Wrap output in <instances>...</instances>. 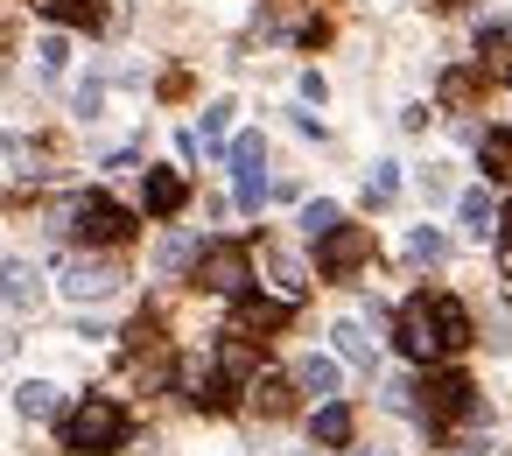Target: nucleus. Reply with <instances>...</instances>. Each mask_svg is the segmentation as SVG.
I'll list each match as a JSON object with an SVG mask.
<instances>
[{
	"label": "nucleus",
	"mask_w": 512,
	"mask_h": 456,
	"mask_svg": "<svg viewBox=\"0 0 512 456\" xmlns=\"http://www.w3.org/2000/svg\"><path fill=\"white\" fill-rule=\"evenodd\" d=\"M421 190H428V204H442V197H449V169H428Z\"/></svg>",
	"instance_id": "33"
},
{
	"label": "nucleus",
	"mask_w": 512,
	"mask_h": 456,
	"mask_svg": "<svg viewBox=\"0 0 512 456\" xmlns=\"http://www.w3.org/2000/svg\"><path fill=\"white\" fill-rule=\"evenodd\" d=\"M407 260H421V267H435V260H449V239H442L435 225H414V232H407Z\"/></svg>",
	"instance_id": "20"
},
{
	"label": "nucleus",
	"mask_w": 512,
	"mask_h": 456,
	"mask_svg": "<svg viewBox=\"0 0 512 456\" xmlns=\"http://www.w3.org/2000/svg\"><path fill=\"white\" fill-rule=\"evenodd\" d=\"M8 358H15V337H8V330H0V365H8Z\"/></svg>",
	"instance_id": "37"
},
{
	"label": "nucleus",
	"mask_w": 512,
	"mask_h": 456,
	"mask_svg": "<svg viewBox=\"0 0 512 456\" xmlns=\"http://www.w3.org/2000/svg\"><path fill=\"white\" fill-rule=\"evenodd\" d=\"M477 64H484V71H505V64H512V36H505V29H484V36H477Z\"/></svg>",
	"instance_id": "23"
},
{
	"label": "nucleus",
	"mask_w": 512,
	"mask_h": 456,
	"mask_svg": "<svg viewBox=\"0 0 512 456\" xmlns=\"http://www.w3.org/2000/svg\"><path fill=\"white\" fill-rule=\"evenodd\" d=\"M337 225H344V211H337L330 197H316V204H302V232H309V239H330Z\"/></svg>",
	"instance_id": "22"
},
{
	"label": "nucleus",
	"mask_w": 512,
	"mask_h": 456,
	"mask_svg": "<svg viewBox=\"0 0 512 456\" xmlns=\"http://www.w3.org/2000/svg\"><path fill=\"white\" fill-rule=\"evenodd\" d=\"M330 337H337V358H344V365H372V337H365V323H337Z\"/></svg>",
	"instance_id": "21"
},
{
	"label": "nucleus",
	"mask_w": 512,
	"mask_h": 456,
	"mask_svg": "<svg viewBox=\"0 0 512 456\" xmlns=\"http://www.w3.org/2000/svg\"><path fill=\"white\" fill-rule=\"evenodd\" d=\"M456 211H463V225H470L477 239H484V232H498V204H491V190H463V204H456Z\"/></svg>",
	"instance_id": "18"
},
{
	"label": "nucleus",
	"mask_w": 512,
	"mask_h": 456,
	"mask_svg": "<svg viewBox=\"0 0 512 456\" xmlns=\"http://www.w3.org/2000/svg\"><path fill=\"white\" fill-rule=\"evenodd\" d=\"M197 260H204V253H197L190 232H169V239L155 246V267H162V274H183V267H197Z\"/></svg>",
	"instance_id": "17"
},
{
	"label": "nucleus",
	"mask_w": 512,
	"mask_h": 456,
	"mask_svg": "<svg viewBox=\"0 0 512 456\" xmlns=\"http://www.w3.org/2000/svg\"><path fill=\"white\" fill-rule=\"evenodd\" d=\"M267 267H274V288H281V295L295 302V295H302V260H295V253H274V246H267Z\"/></svg>",
	"instance_id": "25"
},
{
	"label": "nucleus",
	"mask_w": 512,
	"mask_h": 456,
	"mask_svg": "<svg viewBox=\"0 0 512 456\" xmlns=\"http://www.w3.org/2000/svg\"><path fill=\"white\" fill-rule=\"evenodd\" d=\"M183 197H190V183H183L176 169H148V211H155V218L183 211Z\"/></svg>",
	"instance_id": "11"
},
{
	"label": "nucleus",
	"mask_w": 512,
	"mask_h": 456,
	"mask_svg": "<svg viewBox=\"0 0 512 456\" xmlns=\"http://www.w3.org/2000/svg\"><path fill=\"white\" fill-rule=\"evenodd\" d=\"M365 260H372V232H365V225H337L330 239H316V267H323L330 281H351Z\"/></svg>",
	"instance_id": "5"
},
{
	"label": "nucleus",
	"mask_w": 512,
	"mask_h": 456,
	"mask_svg": "<svg viewBox=\"0 0 512 456\" xmlns=\"http://www.w3.org/2000/svg\"><path fill=\"white\" fill-rule=\"evenodd\" d=\"M393 190H400V162H379V169H372V183H365V197H372V204H386Z\"/></svg>",
	"instance_id": "29"
},
{
	"label": "nucleus",
	"mask_w": 512,
	"mask_h": 456,
	"mask_svg": "<svg viewBox=\"0 0 512 456\" xmlns=\"http://www.w3.org/2000/svg\"><path fill=\"white\" fill-rule=\"evenodd\" d=\"M484 449H491L484 435H456V442H449V456H484Z\"/></svg>",
	"instance_id": "35"
},
{
	"label": "nucleus",
	"mask_w": 512,
	"mask_h": 456,
	"mask_svg": "<svg viewBox=\"0 0 512 456\" xmlns=\"http://www.w3.org/2000/svg\"><path fill=\"white\" fill-rule=\"evenodd\" d=\"M36 64H43V78H64V64H71V43H64V36H43V43H36Z\"/></svg>",
	"instance_id": "27"
},
{
	"label": "nucleus",
	"mask_w": 512,
	"mask_h": 456,
	"mask_svg": "<svg viewBox=\"0 0 512 456\" xmlns=\"http://www.w3.org/2000/svg\"><path fill=\"white\" fill-rule=\"evenodd\" d=\"M253 407H260V414H288V407H295L288 379H281V372H260V379H253Z\"/></svg>",
	"instance_id": "19"
},
{
	"label": "nucleus",
	"mask_w": 512,
	"mask_h": 456,
	"mask_svg": "<svg viewBox=\"0 0 512 456\" xmlns=\"http://www.w3.org/2000/svg\"><path fill=\"white\" fill-rule=\"evenodd\" d=\"M295 386H302V393H316V400H337V386H344V372H337V358H323V351H309V358L295 365Z\"/></svg>",
	"instance_id": "10"
},
{
	"label": "nucleus",
	"mask_w": 512,
	"mask_h": 456,
	"mask_svg": "<svg viewBox=\"0 0 512 456\" xmlns=\"http://www.w3.org/2000/svg\"><path fill=\"white\" fill-rule=\"evenodd\" d=\"M435 323H442V351H463L470 344V309L456 295H435Z\"/></svg>",
	"instance_id": "14"
},
{
	"label": "nucleus",
	"mask_w": 512,
	"mask_h": 456,
	"mask_svg": "<svg viewBox=\"0 0 512 456\" xmlns=\"http://www.w3.org/2000/svg\"><path fill=\"white\" fill-rule=\"evenodd\" d=\"M197 281H204L211 295H246V288H253V260H246V246H204Z\"/></svg>",
	"instance_id": "6"
},
{
	"label": "nucleus",
	"mask_w": 512,
	"mask_h": 456,
	"mask_svg": "<svg viewBox=\"0 0 512 456\" xmlns=\"http://www.w3.org/2000/svg\"><path fill=\"white\" fill-rule=\"evenodd\" d=\"M127 442V414H120V400H78L71 414H64V449H78V456H106V449H120Z\"/></svg>",
	"instance_id": "1"
},
{
	"label": "nucleus",
	"mask_w": 512,
	"mask_h": 456,
	"mask_svg": "<svg viewBox=\"0 0 512 456\" xmlns=\"http://www.w3.org/2000/svg\"><path fill=\"white\" fill-rule=\"evenodd\" d=\"M498 232H505V253H498V260H505V274H512V211L498 218Z\"/></svg>",
	"instance_id": "36"
},
{
	"label": "nucleus",
	"mask_w": 512,
	"mask_h": 456,
	"mask_svg": "<svg viewBox=\"0 0 512 456\" xmlns=\"http://www.w3.org/2000/svg\"><path fill=\"white\" fill-rule=\"evenodd\" d=\"M477 99V71H442V106H470Z\"/></svg>",
	"instance_id": "28"
},
{
	"label": "nucleus",
	"mask_w": 512,
	"mask_h": 456,
	"mask_svg": "<svg viewBox=\"0 0 512 456\" xmlns=\"http://www.w3.org/2000/svg\"><path fill=\"white\" fill-rule=\"evenodd\" d=\"M0 302L22 309V316H36L43 309V267L36 260H8V267H0Z\"/></svg>",
	"instance_id": "8"
},
{
	"label": "nucleus",
	"mask_w": 512,
	"mask_h": 456,
	"mask_svg": "<svg viewBox=\"0 0 512 456\" xmlns=\"http://www.w3.org/2000/svg\"><path fill=\"white\" fill-rule=\"evenodd\" d=\"M43 15L64 22V29H106V8H99V0H43Z\"/></svg>",
	"instance_id": "13"
},
{
	"label": "nucleus",
	"mask_w": 512,
	"mask_h": 456,
	"mask_svg": "<svg viewBox=\"0 0 512 456\" xmlns=\"http://www.w3.org/2000/svg\"><path fill=\"white\" fill-rule=\"evenodd\" d=\"M218 372H225V379H260V351H253L246 337H225V344H218Z\"/></svg>",
	"instance_id": "16"
},
{
	"label": "nucleus",
	"mask_w": 512,
	"mask_h": 456,
	"mask_svg": "<svg viewBox=\"0 0 512 456\" xmlns=\"http://www.w3.org/2000/svg\"><path fill=\"white\" fill-rule=\"evenodd\" d=\"M99 106H106V85H99V78H85V85H78V113H85V120H99Z\"/></svg>",
	"instance_id": "31"
},
{
	"label": "nucleus",
	"mask_w": 512,
	"mask_h": 456,
	"mask_svg": "<svg viewBox=\"0 0 512 456\" xmlns=\"http://www.w3.org/2000/svg\"><path fill=\"white\" fill-rule=\"evenodd\" d=\"M477 155H484V176H512V134H484Z\"/></svg>",
	"instance_id": "26"
},
{
	"label": "nucleus",
	"mask_w": 512,
	"mask_h": 456,
	"mask_svg": "<svg viewBox=\"0 0 512 456\" xmlns=\"http://www.w3.org/2000/svg\"><path fill=\"white\" fill-rule=\"evenodd\" d=\"M393 337H400V351H407L414 365H435V358H449V351H442V323H435V295H414V302L400 309Z\"/></svg>",
	"instance_id": "2"
},
{
	"label": "nucleus",
	"mask_w": 512,
	"mask_h": 456,
	"mask_svg": "<svg viewBox=\"0 0 512 456\" xmlns=\"http://www.w3.org/2000/svg\"><path fill=\"white\" fill-rule=\"evenodd\" d=\"M428 428H449V421H463V414H477V400H470V379L463 372H435L428 386H421V407H414Z\"/></svg>",
	"instance_id": "4"
},
{
	"label": "nucleus",
	"mask_w": 512,
	"mask_h": 456,
	"mask_svg": "<svg viewBox=\"0 0 512 456\" xmlns=\"http://www.w3.org/2000/svg\"><path fill=\"white\" fill-rule=\"evenodd\" d=\"M295 316L288 295H239V330H281Z\"/></svg>",
	"instance_id": "9"
},
{
	"label": "nucleus",
	"mask_w": 512,
	"mask_h": 456,
	"mask_svg": "<svg viewBox=\"0 0 512 456\" xmlns=\"http://www.w3.org/2000/svg\"><path fill=\"white\" fill-rule=\"evenodd\" d=\"M78 232H85L92 246H127V239H134V211H120V204H106V197H78Z\"/></svg>",
	"instance_id": "7"
},
{
	"label": "nucleus",
	"mask_w": 512,
	"mask_h": 456,
	"mask_svg": "<svg viewBox=\"0 0 512 456\" xmlns=\"http://www.w3.org/2000/svg\"><path fill=\"white\" fill-rule=\"evenodd\" d=\"M15 407H22L29 421H50V414H64V393H57L50 379H29V386H15Z\"/></svg>",
	"instance_id": "15"
},
{
	"label": "nucleus",
	"mask_w": 512,
	"mask_h": 456,
	"mask_svg": "<svg viewBox=\"0 0 512 456\" xmlns=\"http://www.w3.org/2000/svg\"><path fill=\"white\" fill-rule=\"evenodd\" d=\"M232 169H239V176H260V169H267V141H260V134H239V141H232Z\"/></svg>",
	"instance_id": "24"
},
{
	"label": "nucleus",
	"mask_w": 512,
	"mask_h": 456,
	"mask_svg": "<svg viewBox=\"0 0 512 456\" xmlns=\"http://www.w3.org/2000/svg\"><path fill=\"white\" fill-rule=\"evenodd\" d=\"M491 344H498V351H512V309H498V316H491Z\"/></svg>",
	"instance_id": "34"
},
{
	"label": "nucleus",
	"mask_w": 512,
	"mask_h": 456,
	"mask_svg": "<svg viewBox=\"0 0 512 456\" xmlns=\"http://www.w3.org/2000/svg\"><path fill=\"white\" fill-rule=\"evenodd\" d=\"M225 127H232V99H218V106H204V141H211V148L225 141Z\"/></svg>",
	"instance_id": "30"
},
{
	"label": "nucleus",
	"mask_w": 512,
	"mask_h": 456,
	"mask_svg": "<svg viewBox=\"0 0 512 456\" xmlns=\"http://www.w3.org/2000/svg\"><path fill=\"white\" fill-rule=\"evenodd\" d=\"M309 435H316L323 449H344V442H351V407H344V400H323L316 421H309Z\"/></svg>",
	"instance_id": "12"
},
{
	"label": "nucleus",
	"mask_w": 512,
	"mask_h": 456,
	"mask_svg": "<svg viewBox=\"0 0 512 456\" xmlns=\"http://www.w3.org/2000/svg\"><path fill=\"white\" fill-rule=\"evenodd\" d=\"M267 204V176H239V211H260Z\"/></svg>",
	"instance_id": "32"
},
{
	"label": "nucleus",
	"mask_w": 512,
	"mask_h": 456,
	"mask_svg": "<svg viewBox=\"0 0 512 456\" xmlns=\"http://www.w3.org/2000/svg\"><path fill=\"white\" fill-rule=\"evenodd\" d=\"M57 288H64L71 302H106V295L120 288V267H113L106 253H71V260L57 267Z\"/></svg>",
	"instance_id": "3"
}]
</instances>
